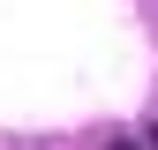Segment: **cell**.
Segmentation results:
<instances>
[{
  "label": "cell",
  "mask_w": 158,
  "mask_h": 150,
  "mask_svg": "<svg viewBox=\"0 0 158 150\" xmlns=\"http://www.w3.org/2000/svg\"><path fill=\"white\" fill-rule=\"evenodd\" d=\"M113 150H135V143H113Z\"/></svg>",
  "instance_id": "obj_1"
}]
</instances>
